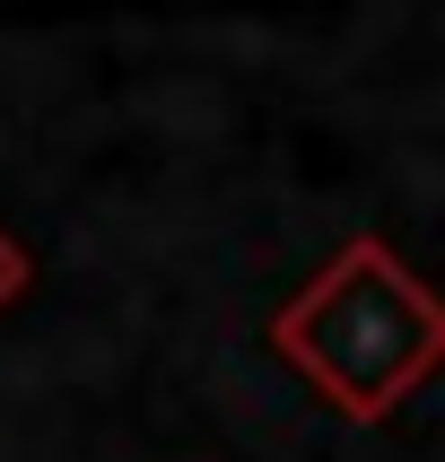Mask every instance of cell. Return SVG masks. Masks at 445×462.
Instances as JSON below:
<instances>
[{
	"label": "cell",
	"instance_id": "6da1fadb",
	"mask_svg": "<svg viewBox=\"0 0 445 462\" xmlns=\"http://www.w3.org/2000/svg\"><path fill=\"white\" fill-rule=\"evenodd\" d=\"M271 349H280L340 419L375 428V419L445 358V306L385 236H349V245L271 314Z\"/></svg>",
	"mask_w": 445,
	"mask_h": 462
},
{
	"label": "cell",
	"instance_id": "7a4b0ae2",
	"mask_svg": "<svg viewBox=\"0 0 445 462\" xmlns=\"http://www.w3.org/2000/svg\"><path fill=\"white\" fill-rule=\"evenodd\" d=\"M26 280H35V262H26V245H18V236L0 227V314L26 297Z\"/></svg>",
	"mask_w": 445,
	"mask_h": 462
}]
</instances>
